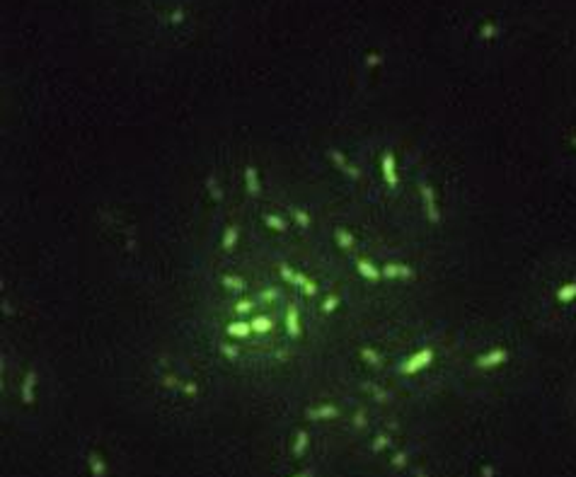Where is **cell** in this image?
I'll use <instances>...</instances> for the list:
<instances>
[{
	"instance_id": "4316f807",
	"label": "cell",
	"mask_w": 576,
	"mask_h": 477,
	"mask_svg": "<svg viewBox=\"0 0 576 477\" xmlns=\"http://www.w3.org/2000/svg\"><path fill=\"white\" fill-rule=\"evenodd\" d=\"M182 17H184L182 12H177V15H174V17H172V22H174V25H177V22H182Z\"/></svg>"
},
{
	"instance_id": "9c48e42d",
	"label": "cell",
	"mask_w": 576,
	"mask_h": 477,
	"mask_svg": "<svg viewBox=\"0 0 576 477\" xmlns=\"http://www.w3.org/2000/svg\"><path fill=\"white\" fill-rule=\"evenodd\" d=\"M409 276H414V271L407 269V266H400V264L383 266V279H409Z\"/></svg>"
},
{
	"instance_id": "e0dca14e",
	"label": "cell",
	"mask_w": 576,
	"mask_h": 477,
	"mask_svg": "<svg viewBox=\"0 0 576 477\" xmlns=\"http://www.w3.org/2000/svg\"><path fill=\"white\" fill-rule=\"evenodd\" d=\"M218 351H220V356L228 358V361H238V356H240V347L228 344V342H223V344L218 347Z\"/></svg>"
},
{
	"instance_id": "d6986e66",
	"label": "cell",
	"mask_w": 576,
	"mask_h": 477,
	"mask_svg": "<svg viewBox=\"0 0 576 477\" xmlns=\"http://www.w3.org/2000/svg\"><path fill=\"white\" fill-rule=\"evenodd\" d=\"M361 358H363L366 364H371V366H380V356H378V351L371 349V347L361 349Z\"/></svg>"
},
{
	"instance_id": "30bf717a",
	"label": "cell",
	"mask_w": 576,
	"mask_h": 477,
	"mask_svg": "<svg viewBox=\"0 0 576 477\" xmlns=\"http://www.w3.org/2000/svg\"><path fill=\"white\" fill-rule=\"evenodd\" d=\"M334 240H337V245H339V247H347V249H351L354 245H356V240H354V235H351L349 230H344L341 225H339V228H334Z\"/></svg>"
},
{
	"instance_id": "9a60e30c",
	"label": "cell",
	"mask_w": 576,
	"mask_h": 477,
	"mask_svg": "<svg viewBox=\"0 0 576 477\" xmlns=\"http://www.w3.org/2000/svg\"><path fill=\"white\" fill-rule=\"evenodd\" d=\"M421 194H424V201H426V213H429V218L436 220L439 216H436V206H433V194H431V189H429V184H426V182L421 184Z\"/></svg>"
},
{
	"instance_id": "cb8c5ba5",
	"label": "cell",
	"mask_w": 576,
	"mask_h": 477,
	"mask_svg": "<svg viewBox=\"0 0 576 477\" xmlns=\"http://www.w3.org/2000/svg\"><path fill=\"white\" fill-rule=\"evenodd\" d=\"M262 298H264V301H274V298H279V288H269V291H262Z\"/></svg>"
},
{
	"instance_id": "ba28073f",
	"label": "cell",
	"mask_w": 576,
	"mask_h": 477,
	"mask_svg": "<svg viewBox=\"0 0 576 477\" xmlns=\"http://www.w3.org/2000/svg\"><path fill=\"white\" fill-rule=\"evenodd\" d=\"M238 238H240V228L238 225H228L225 233H223V240H220V247L225 249V252H233L235 245H238Z\"/></svg>"
},
{
	"instance_id": "52a82bcc",
	"label": "cell",
	"mask_w": 576,
	"mask_h": 477,
	"mask_svg": "<svg viewBox=\"0 0 576 477\" xmlns=\"http://www.w3.org/2000/svg\"><path fill=\"white\" fill-rule=\"evenodd\" d=\"M225 334H228L230 339H247V337L255 334V332H252V325H249V322L238 320V322H230L228 327H225Z\"/></svg>"
},
{
	"instance_id": "4fadbf2b",
	"label": "cell",
	"mask_w": 576,
	"mask_h": 477,
	"mask_svg": "<svg viewBox=\"0 0 576 477\" xmlns=\"http://www.w3.org/2000/svg\"><path fill=\"white\" fill-rule=\"evenodd\" d=\"M264 223L266 228L276 230V233H286V228H288V223L281 216H276V213H264Z\"/></svg>"
},
{
	"instance_id": "5b68a950",
	"label": "cell",
	"mask_w": 576,
	"mask_h": 477,
	"mask_svg": "<svg viewBox=\"0 0 576 477\" xmlns=\"http://www.w3.org/2000/svg\"><path fill=\"white\" fill-rule=\"evenodd\" d=\"M286 332H288L291 339L301 337V315H298L295 305H288V310H286Z\"/></svg>"
},
{
	"instance_id": "ffe728a7",
	"label": "cell",
	"mask_w": 576,
	"mask_h": 477,
	"mask_svg": "<svg viewBox=\"0 0 576 477\" xmlns=\"http://www.w3.org/2000/svg\"><path fill=\"white\" fill-rule=\"evenodd\" d=\"M233 310L238 312V315H249V312L255 310V303L247 298V301H238V303L233 305Z\"/></svg>"
},
{
	"instance_id": "44dd1931",
	"label": "cell",
	"mask_w": 576,
	"mask_h": 477,
	"mask_svg": "<svg viewBox=\"0 0 576 477\" xmlns=\"http://www.w3.org/2000/svg\"><path fill=\"white\" fill-rule=\"evenodd\" d=\"M206 187H209V192L213 194V201L218 203L223 194H220V187H218V182H216V177H206Z\"/></svg>"
},
{
	"instance_id": "7402d4cb",
	"label": "cell",
	"mask_w": 576,
	"mask_h": 477,
	"mask_svg": "<svg viewBox=\"0 0 576 477\" xmlns=\"http://www.w3.org/2000/svg\"><path fill=\"white\" fill-rule=\"evenodd\" d=\"M293 218L298 220V225H303V228H308V225L312 223L310 216H308L305 211H301V209H293Z\"/></svg>"
},
{
	"instance_id": "ac0fdd59",
	"label": "cell",
	"mask_w": 576,
	"mask_h": 477,
	"mask_svg": "<svg viewBox=\"0 0 576 477\" xmlns=\"http://www.w3.org/2000/svg\"><path fill=\"white\" fill-rule=\"evenodd\" d=\"M339 303H341V301H339V296H337V293L327 296V298H325V301H322V305H320L322 315H332V312H334V310H337V308H339Z\"/></svg>"
},
{
	"instance_id": "7c38bea8",
	"label": "cell",
	"mask_w": 576,
	"mask_h": 477,
	"mask_svg": "<svg viewBox=\"0 0 576 477\" xmlns=\"http://www.w3.org/2000/svg\"><path fill=\"white\" fill-rule=\"evenodd\" d=\"M249 325H252V332H255V334H266V332L271 330V317H266V315H257V317H252V320H249Z\"/></svg>"
},
{
	"instance_id": "6da1fadb",
	"label": "cell",
	"mask_w": 576,
	"mask_h": 477,
	"mask_svg": "<svg viewBox=\"0 0 576 477\" xmlns=\"http://www.w3.org/2000/svg\"><path fill=\"white\" fill-rule=\"evenodd\" d=\"M380 172L383 179L387 184V189H397V163H395V153L393 150H385L380 157Z\"/></svg>"
},
{
	"instance_id": "277c9868",
	"label": "cell",
	"mask_w": 576,
	"mask_h": 477,
	"mask_svg": "<svg viewBox=\"0 0 576 477\" xmlns=\"http://www.w3.org/2000/svg\"><path fill=\"white\" fill-rule=\"evenodd\" d=\"M356 271H358V276L366 279V281H380V279H383V269H378L371 259H358Z\"/></svg>"
},
{
	"instance_id": "d4e9b609",
	"label": "cell",
	"mask_w": 576,
	"mask_h": 477,
	"mask_svg": "<svg viewBox=\"0 0 576 477\" xmlns=\"http://www.w3.org/2000/svg\"><path fill=\"white\" fill-rule=\"evenodd\" d=\"M182 390H184V393H192V395L199 393V388L194 385V383H187V385H182Z\"/></svg>"
},
{
	"instance_id": "5bb4252c",
	"label": "cell",
	"mask_w": 576,
	"mask_h": 477,
	"mask_svg": "<svg viewBox=\"0 0 576 477\" xmlns=\"http://www.w3.org/2000/svg\"><path fill=\"white\" fill-rule=\"evenodd\" d=\"M37 385V373L34 371H29L27 376H25V383H22V397H25V402H32V390Z\"/></svg>"
},
{
	"instance_id": "8fae6325",
	"label": "cell",
	"mask_w": 576,
	"mask_h": 477,
	"mask_svg": "<svg viewBox=\"0 0 576 477\" xmlns=\"http://www.w3.org/2000/svg\"><path fill=\"white\" fill-rule=\"evenodd\" d=\"M429 358H431V351H421V354H417V356L411 358L409 364H404L402 371H404V373H414L419 366H426V364H429Z\"/></svg>"
},
{
	"instance_id": "7a4b0ae2",
	"label": "cell",
	"mask_w": 576,
	"mask_h": 477,
	"mask_svg": "<svg viewBox=\"0 0 576 477\" xmlns=\"http://www.w3.org/2000/svg\"><path fill=\"white\" fill-rule=\"evenodd\" d=\"M329 160L337 165L339 172H344L347 177H351V179H361V170H358L356 165H351L339 148H329Z\"/></svg>"
},
{
	"instance_id": "3957f363",
	"label": "cell",
	"mask_w": 576,
	"mask_h": 477,
	"mask_svg": "<svg viewBox=\"0 0 576 477\" xmlns=\"http://www.w3.org/2000/svg\"><path fill=\"white\" fill-rule=\"evenodd\" d=\"M245 187H247V194L257 199L259 194H262V182H259V170L255 165H247L245 167Z\"/></svg>"
},
{
	"instance_id": "8992f818",
	"label": "cell",
	"mask_w": 576,
	"mask_h": 477,
	"mask_svg": "<svg viewBox=\"0 0 576 477\" xmlns=\"http://www.w3.org/2000/svg\"><path fill=\"white\" fill-rule=\"evenodd\" d=\"M291 284L298 286V288H301V291L308 296V298H315V296H317V291H320V288H317V284H315L312 279H308V276L303 274V271H295V274H293Z\"/></svg>"
},
{
	"instance_id": "2e32d148",
	"label": "cell",
	"mask_w": 576,
	"mask_h": 477,
	"mask_svg": "<svg viewBox=\"0 0 576 477\" xmlns=\"http://www.w3.org/2000/svg\"><path fill=\"white\" fill-rule=\"evenodd\" d=\"M220 281H223V286H225L228 291H235V293L245 291V281H242L240 276H223Z\"/></svg>"
},
{
	"instance_id": "484cf974",
	"label": "cell",
	"mask_w": 576,
	"mask_h": 477,
	"mask_svg": "<svg viewBox=\"0 0 576 477\" xmlns=\"http://www.w3.org/2000/svg\"><path fill=\"white\" fill-rule=\"evenodd\" d=\"M315 414H320V417H325V414H337V407H327V410L322 407V410H317Z\"/></svg>"
},
{
	"instance_id": "603a6c76",
	"label": "cell",
	"mask_w": 576,
	"mask_h": 477,
	"mask_svg": "<svg viewBox=\"0 0 576 477\" xmlns=\"http://www.w3.org/2000/svg\"><path fill=\"white\" fill-rule=\"evenodd\" d=\"M279 274H281V279H284L286 284H291V279H293V274H295V271H293L291 266L281 264V266H279Z\"/></svg>"
}]
</instances>
